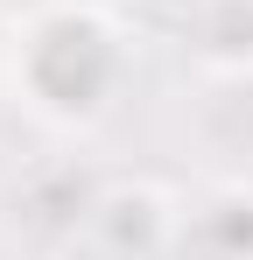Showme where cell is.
Masks as SVG:
<instances>
[{"instance_id":"6da1fadb","label":"cell","mask_w":253,"mask_h":260,"mask_svg":"<svg viewBox=\"0 0 253 260\" xmlns=\"http://www.w3.org/2000/svg\"><path fill=\"white\" fill-rule=\"evenodd\" d=\"M7 85L14 99L36 113L42 127H64L78 134L91 120H106L120 99V78H126V36L84 0H49L36 7L28 21H14L7 36Z\"/></svg>"}]
</instances>
